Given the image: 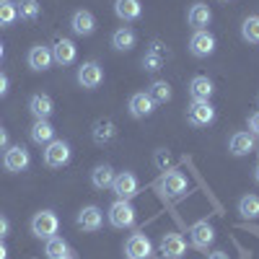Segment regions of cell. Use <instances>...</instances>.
<instances>
[{
	"label": "cell",
	"instance_id": "1",
	"mask_svg": "<svg viewBox=\"0 0 259 259\" xmlns=\"http://www.w3.org/2000/svg\"><path fill=\"white\" fill-rule=\"evenodd\" d=\"M158 189L168 200H179V197L187 194L189 184H187V177L182 174V171H166V174L161 177V182H158Z\"/></svg>",
	"mask_w": 259,
	"mask_h": 259
},
{
	"label": "cell",
	"instance_id": "2",
	"mask_svg": "<svg viewBox=\"0 0 259 259\" xmlns=\"http://www.w3.org/2000/svg\"><path fill=\"white\" fill-rule=\"evenodd\" d=\"M60 228V221H57V215L52 210H41L36 212L34 218H31V233L36 236V239H52V236L57 233Z\"/></svg>",
	"mask_w": 259,
	"mask_h": 259
},
{
	"label": "cell",
	"instance_id": "3",
	"mask_svg": "<svg viewBox=\"0 0 259 259\" xmlns=\"http://www.w3.org/2000/svg\"><path fill=\"white\" fill-rule=\"evenodd\" d=\"M106 218H109V223H112L114 228H130V226L135 223L138 212H135L133 205H130V200H117V202L109 207V212H106Z\"/></svg>",
	"mask_w": 259,
	"mask_h": 259
},
{
	"label": "cell",
	"instance_id": "4",
	"mask_svg": "<svg viewBox=\"0 0 259 259\" xmlns=\"http://www.w3.org/2000/svg\"><path fill=\"white\" fill-rule=\"evenodd\" d=\"M187 119L192 127H207L215 119V106L210 101H200V99H192L189 109H187Z\"/></svg>",
	"mask_w": 259,
	"mask_h": 259
},
{
	"label": "cell",
	"instance_id": "5",
	"mask_svg": "<svg viewBox=\"0 0 259 259\" xmlns=\"http://www.w3.org/2000/svg\"><path fill=\"white\" fill-rule=\"evenodd\" d=\"M171 57V52L166 50V45L163 41H150V47H148V52L143 55V68L148 70V73H158L161 68H163V62Z\"/></svg>",
	"mask_w": 259,
	"mask_h": 259
},
{
	"label": "cell",
	"instance_id": "6",
	"mask_svg": "<svg viewBox=\"0 0 259 259\" xmlns=\"http://www.w3.org/2000/svg\"><path fill=\"white\" fill-rule=\"evenodd\" d=\"M153 254V244L145 233H133L130 239L124 241V256L127 259H150Z\"/></svg>",
	"mask_w": 259,
	"mask_h": 259
},
{
	"label": "cell",
	"instance_id": "7",
	"mask_svg": "<svg viewBox=\"0 0 259 259\" xmlns=\"http://www.w3.org/2000/svg\"><path fill=\"white\" fill-rule=\"evenodd\" d=\"M78 83L83 85V89H89V91L99 89V85L104 83V68L99 62H94V60L83 62L78 68Z\"/></svg>",
	"mask_w": 259,
	"mask_h": 259
},
{
	"label": "cell",
	"instance_id": "8",
	"mask_svg": "<svg viewBox=\"0 0 259 259\" xmlns=\"http://www.w3.org/2000/svg\"><path fill=\"white\" fill-rule=\"evenodd\" d=\"M112 189L117 194V200H130V197H135L138 194V177L133 174V171H119V174L114 177L112 182Z\"/></svg>",
	"mask_w": 259,
	"mask_h": 259
},
{
	"label": "cell",
	"instance_id": "9",
	"mask_svg": "<svg viewBox=\"0 0 259 259\" xmlns=\"http://www.w3.org/2000/svg\"><path fill=\"white\" fill-rule=\"evenodd\" d=\"M70 161V145L65 140H52L47 143V150H45V163L50 168H60Z\"/></svg>",
	"mask_w": 259,
	"mask_h": 259
},
{
	"label": "cell",
	"instance_id": "10",
	"mask_svg": "<svg viewBox=\"0 0 259 259\" xmlns=\"http://www.w3.org/2000/svg\"><path fill=\"white\" fill-rule=\"evenodd\" d=\"M31 163V156H29V150L24 145H13L6 150V156H3V166L6 171H11V174H18V171H24L26 166Z\"/></svg>",
	"mask_w": 259,
	"mask_h": 259
},
{
	"label": "cell",
	"instance_id": "11",
	"mask_svg": "<svg viewBox=\"0 0 259 259\" xmlns=\"http://www.w3.org/2000/svg\"><path fill=\"white\" fill-rule=\"evenodd\" d=\"M189 52H192L194 57H210V55L215 52V36H212L207 29L194 31L192 39H189Z\"/></svg>",
	"mask_w": 259,
	"mask_h": 259
},
{
	"label": "cell",
	"instance_id": "12",
	"mask_svg": "<svg viewBox=\"0 0 259 259\" xmlns=\"http://www.w3.org/2000/svg\"><path fill=\"white\" fill-rule=\"evenodd\" d=\"M75 223H78V228H80V231L94 233V231H99V228L104 226V212H101L96 205H89V207H83V210L78 212Z\"/></svg>",
	"mask_w": 259,
	"mask_h": 259
},
{
	"label": "cell",
	"instance_id": "13",
	"mask_svg": "<svg viewBox=\"0 0 259 259\" xmlns=\"http://www.w3.org/2000/svg\"><path fill=\"white\" fill-rule=\"evenodd\" d=\"M189 239H192V246L194 249H202L205 251L215 241V228L207 221H197V223L189 228Z\"/></svg>",
	"mask_w": 259,
	"mask_h": 259
},
{
	"label": "cell",
	"instance_id": "14",
	"mask_svg": "<svg viewBox=\"0 0 259 259\" xmlns=\"http://www.w3.org/2000/svg\"><path fill=\"white\" fill-rule=\"evenodd\" d=\"M158 246H161V254L163 256H168V259H179L184 251H187V241H184V236L182 233H163L161 236V241H158Z\"/></svg>",
	"mask_w": 259,
	"mask_h": 259
},
{
	"label": "cell",
	"instance_id": "15",
	"mask_svg": "<svg viewBox=\"0 0 259 259\" xmlns=\"http://www.w3.org/2000/svg\"><path fill=\"white\" fill-rule=\"evenodd\" d=\"M50 50H52V60L57 65H62V68L65 65H73L75 57H78V47H75L73 39H57Z\"/></svg>",
	"mask_w": 259,
	"mask_h": 259
},
{
	"label": "cell",
	"instance_id": "16",
	"mask_svg": "<svg viewBox=\"0 0 259 259\" xmlns=\"http://www.w3.org/2000/svg\"><path fill=\"white\" fill-rule=\"evenodd\" d=\"M91 138H94L96 145H109V143L117 138V124H114V119H109V117L96 119V122H94V130H91Z\"/></svg>",
	"mask_w": 259,
	"mask_h": 259
},
{
	"label": "cell",
	"instance_id": "17",
	"mask_svg": "<svg viewBox=\"0 0 259 259\" xmlns=\"http://www.w3.org/2000/svg\"><path fill=\"white\" fill-rule=\"evenodd\" d=\"M29 68L31 70H36V73H45V70H50L52 68V50L50 47H45V45H34L31 50H29Z\"/></svg>",
	"mask_w": 259,
	"mask_h": 259
},
{
	"label": "cell",
	"instance_id": "18",
	"mask_svg": "<svg viewBox=\"0 0 259 259\" xmlns=\"http://www.w3.org/2000/svg\"><path fill=\"white\" fill-rule=\"evenodd\" d=\"M127 109H130V114H133L135 119H145V117L153 114L156 101L150 99L145 91L143 94H133V96H130V106H127Z\"/></svg>",
	"mask_w": 259,
	"mask_h": 259
},
{
	"label": "cell",
	"instance_id": "19",
	"mask_svg": "<svg viewBox=\"0 0 259 259\" xmlns=\"http://www.w3.org/2000/svg\"><path fill=\"white\" fill-rule=\"evenodd\" d=\"M70 29L78 34V36H91L96 31V18L91 11H75L73 18H70Z\"/></svg>",
	"mask_w": 259,
	"mask_h": 259
},
{
	"label": "cell",
	"instance_id": "20",
	"mask_svg": "<svg viewBox=\"0 0 259 259\" xmlns=\"http://www.w3.org/2000/svg\"><path fill=\"white\" fill-rule=\"evenodd\" d=\"M29 112H31L36 119H50L52 112H55L52 96H47V94H34V96L29 99Z\"/></svg>",
	"mask_w": 259,
	"mask_h": 259
},
{
	"label": "cell",
	"instance_id": "21",
	"mask_svg": "<svg viewBox=\"0 0 259 259\" xmlns=\"http://www.w3.org/2000/svg\"><path fill=\"white\" fill-rule=\"evenodd\" d=\"M187 21H189V26H192L194 31H202V29L210 26L212 11H210L205 3H194V6L189 8V13H187Z\"/></svg>",
	"mask_w": 259,
	"mask_h": 259
},
{
	"label": "cell",
	"instance_id": "22",
	"mask_svg": "<svg viewBox=\"0 0 259 259\" xmlns=\"http://www.w3.org/2000/svg\"><path fill=\"white\" fill-rule=\"evenodd\" d=\"M228 150H231L236 158L249 156L251 150H254V138H251L249 133H233L231 140H228Z\"/></svg>",
	"mask_w": 259,
	"mask_h": 259
},
{
	"label": "cell",
	"instance_id": "23",
	"mask_svg": "<svg viewBox=\"0 0 259 259\" xmlns=\"http://www.w3.org/2000/svg\"><path fill=\"white\" fill-rule=\"evenodd\" d=\"M212 80L207 78V75H194L192 80H189V94H192V99H200V101H210V96H212Z\"/></svg>",
	"mask_w": 259,
	"mask_h": 259
},
{
	"label": "cell",
	"instance_id": "24",
	"mask_svg": "<svg viewBox=\"0 0 259 259\" xmlns=\"http://www.w3.org/2000/svg\"><path fill=\"white\" fill-rule=\"evenodd\" d=\"M114 13L122 21H138L143 16V6L140 0H114Z\"/></svg>",
	"mask_w": 259,
	"mask_h": 259
},
{
	"label": "cell",
	"instance_id": "25",
	"mask_svg": "<svg viewBox=\"0 0 259 259\" xmlns=\"http://www.w3.org/2000/svg\"><path fill=\"white\" fill-rule=\"evenodd\" d=\"M135 41H138L135 31L127 29V26H122V29H117V31L112 34V47H114L117 52H130V50L135 47Z\"/></svg>",
	"mask_w": 259,
	"mask_h": 259
},
{
	"label": "cell",
	"instance_id": "26",
	"mask_svg": "<svg viewBox=\"0 0 259 259\" xmlns=\"http://www.w3.org/2000/svg\"><path fill=\"white\" fill-rule=\"evenodd\" d=\"M31 140H34L36 145L52 143V140H55V127H52L47 119H36V122L31 124Z\"/></svg>",
	"mask_w": 259,
	"mask_h": 259
},
{
	"label": "cell",
	"instance_id": "27",
	"mask_svg": "<svg viewBox=\"0 0 259 259\" xmlns=\"http://www.w3.org/2000/svg\"><path fill=\"white\" fill-rule=\"evenodd\" d=\"M114 168L109 166V163H101V166H96L94 171H91V184L96 187V189H109L112 187V182H114Z\"/></svg>",
	"mask_w": 259,
	"mask_h": 259
},
{
	"label": "cell",
	"instance_id": "28",
	"mask_svg": "<svg viewBox=\"0 0 259 259\" xmlns=\"http://www.w3.org/2000/svg\"><path fill=\"white\" fill-rule=\"evenodd\" d=\"M45 254H47V259H62V256L70 254V246L62 236H52V239H47V244H45Z\"/></svg>",
	"mask_w": 259,
	"mask_h": 259
},
{
	"label": "cell",
	"instance_id": "29",
	"mask_svg": "<svg viewBox=\"0 0 259 259\" xmlns=\"http://www.w3.org/2000/svg\"><path fill=\"white\" fill-rule=\"evenodd\" d=\"M16 11L24 21H36L41 13V6H39V0H16Z\"/></svg>",
	"mask_w": 259,
	"mask_h": 259
},
{
	"label": "cell",
	"instance_id": "30",
	"mask_svg": "<svg viewBox=\"0 0 259 259\" xmlns=\"http://www.w3.org/2000/svg\"><path fill=\"white\" fill-rule=\"evenodd\" d=\"M148 96L156 104H166V101H171V85L166 80H153L148 85Z\"/></svg>",
	"mask_w": 259,
	"mask_h": 259
},
{
	"label": "cell",
	"instance_id": "31",
	"mask_svg": "<svg viewBox=\"0 0 259 259\" xmlns=\"http://www.w3.org/2000/svg\"><path fill=\"white\" fill-rule=\"evenodd\" d=\"M239 212L244 215V218H249V221L259 218V197L256 194H244V197L239 200Z\"/></svg>",
	"mask_w": 259,
	"mask_h": 259
},
{
	"label": "cell",
	"instance_id": "32",
	"mask_svg": "<svg viewBox=\"0 0 259 259\" xmlns=\"http://www.w3.org/2000/svg\"><path fill=\"white\" fill-rule=\"evenodd\" d=\"M241 36L249 45H259V16H249L241 24Z\"/></svg>",
	"mask_w": 259,
	"mask_h": 259
},
{
	"label": "cell",
	"instance_id": "33",
	"mask_svg": "<svg viewBox=\"0 0 259 259\" xmlns=\"http://www.w3.org/2000/svg\"><path fill=\"white\" fill-rule=\"evenodd\" d=\"M16 18H18V11L13 0H0V26H11Z\"/></svg>",
	"mask_w": 259,
	"mask_h": 259
},
{
	"label": "cell",
	"instance_id": "34",
	"mask_svg": "<svg viewBox=\"0 0 259 259\" xmlns=\"http://www.w3.org/2000/svg\"><path fill=\"white\" fill-rule=\"evenodd\" d=\"M153 163H156V168H161V171H166L168 166H171V153L166 148H161V150H156V156H153Z\"/></svg>",
	"mask_w": 259,
	"mask_h": 259
},
{
	"label": "cell",
	"instance_id": "35",
	"mask_svg": "<svg viewBox=\"0 0 259 259\" xmlns=\"http://www.w3.org/2000/svg\"><path fill=\"white\" fill-rule=\"evenodd\" d=\"M8 233H11V221L6 218V215H0V241H3Z\"/></svg>",
	"mask_w": 259,
	"mask_h": 259
},
{
	"label": "cell",
	"instance_id": "36",
	"mask_svg": "<svg viewBox=\"0 0 259 259\" xmlns=\"http://www.w3.org/2000/svg\"><path fill=\"white\" fill-rule=\"evenodd\" d=\"M8 85H11L8 75H6V73H0V99H3V96L8 94Z\"/></svg>",
	"mask_w": 259,
	"mask_h": 259
},
{
	"label": "cell",
	"instance_id": "37",
	"mask_svg": "<svg viewBox=\"0 0 259 259\" xmlns=\"http://www.w3.org/2000/svg\"><path fill=\"white\" fill-rule=\"evenodd\" d=\"M249 130L254 135H259V112H254L251 117H249Z\"/></svg>",
	"mask_w": 259,
	"mask_h": 259
},
{
	"label": "cell",
	"instance_id": "38",
	"mask_svg": "<svg viewBox=\"0 0 259 259\" xmlns=\"http://www.w3.org/2000/svg\"><path fill=\"white\" fill-rule=\"evenodd\" d=\"M6 148H8V133L0 127V150H6Z\"/></svg>",
	"mask_w": 259,
	"mask_h": 259
},
{
	"label": "cell",
	"instance_id": "39",
	"mask_svg": "<svg viewBox=\"0 0 259 259\" xmlns=\"http://www.w3.org/2000/svg\"><path fill=\"white\" fill-rule=\"evenodd\" d=\"M207 259H228V254H226V251H212Z\"/></svg>",
	"mask_w": 259,
	"mask_h": 259
},
{
	"label": "cell",
	"instance_id": "40",
	"mask_svg": "<svg viewBox=\"0 0 259 259\" xmlns=\"http://www.w3.org/2000/svg\"><path fill=\"white\" fill-rule=\"evenodd\" d=\"M0 259H8V249H6L3 241H0Z\"/></svg>",
	"mask_w": 259,
	"mask_h": 259
},
{
	"label": "cell",
	"instance_id": "41",
	"mask_svg": "<svg viewBox=\"0 0 259 259\" xmlns=\"http://www.w3.org/2000/svg\"><path fill=\"white\" fill-rule=\"evenodd\" d=\"M254 182L259 184V161H256V166H254Z\"/></svg>",
	"mask_w": 259,
	"mask_h": 259
},
{
	"label": "cell",
	"instance_id": "42",
	"mask_svg": "<svg viewBox=\"0 0 259 259\" xmlns=\"http://www.w3.org/2000/svg\"><path fill=\"white\" fill-rule=\"evenodd\" d=\"M3 52H6V50H3V45H0V60H3Z\"/></svg>",
	"mask_w": 259,
	"mask_h": 259
},
{
	"label": "cell",
	"instance_id": "43",
	"mask_svg": "<svg viewBox=\"0 0 259 259\" xmlns=\"http://www.w3.org/2000/svg\"><path fill=\"white\" fill-rule=\"evenodd\" d=\"M62 259H73V256H70V254H68V256H62Z\"/></svg>",
	"mask_w": 259,
	"mask_h": 259
},
{
	"label": "cell",
	"instance_id": "44",
	"mask_svg": "<svg viewBox=\"0 0 259 259\" xmlns=\"http://www.w3.org/2000/svg\"><path fill=\"white\" fill-rule=\"evenodd\" d=\"M223 3H228V0H223Z\"/></svg>",
	"mask_w": 259,
	"mask_h": 259
}]
</instances>
